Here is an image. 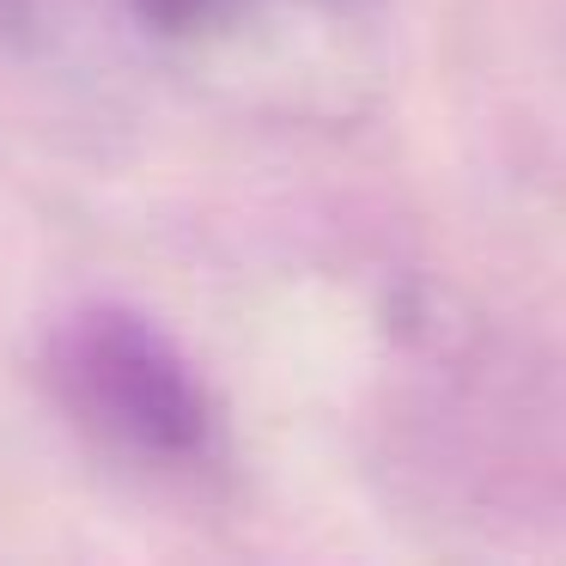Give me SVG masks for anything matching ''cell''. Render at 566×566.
<instances>
[{"label": "cell", "mask_w": 566, "mask_h": 566, "mask_svg": "<svg viewBox=\"0 0 566 566\" xmlns=\"http://www.w3.org/2000/svg\"><path fill=\"white\" fill-rule=\"evenodd\" d=\"M55 390L92 432L135 457L189 463L213 444V402L184 347L123 305H86L50 342Z\"/></svg>", "instance_id": "6da1fadb"}, {"label": "cell", "mask_w": 566, "mask_h": 566, "mask_svg": "<svg viewBox=\"0 0 566 566\" xmlns=\"http://www.w3.org/2000/svg\"><path fill=\"white\" fill-rule=\"evenodd\" d=\"M98 19V0H0V50L62 62Z\"/></svg>", "instance_id": "7a4b0ae2"}, {"label": "cell", "mask_w": 566, "mask_h": 566, "mask_svg": "<svg viewBox=\"0 0 566 566\" xmlns=\"http://www.w3.org/2000/svg\"><path fill=\"white\" fill-rule=\"evenodd\" d=\"M140 13V25L147 31H165V38H201V31H213L220 19H232L238 0H128Z\"/></svg>", "instance_id": "3957f363"}, {"label": "cell", "mask_w": 566, "mask_h": 566, "mask_svg": "<svg viewBox=\"0 0 566 566\" xmlns=\"http://www.w3.org/2000/svg\"><path fill=\"white\" fill-rule=\"evenodd\" d=\"M329 7H354V0H329Z\"/></svg>", "instance_id": "277c9868"}]
</instances>
